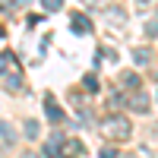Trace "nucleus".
<instances>
[{
    "label": "nucleus",
    "mask_w": 158,
    "mask_h": 158,
    "mask_svg": "<svg viewBox=\"0 0 158 158\" xmlns=\"http://www.w3.org/2000/svg\"><path fill=\"white\" fill-rule=\"evenodd\" d=\"M104 130L108 133H117V136H130V120L127 117H111V120H104Z\"/></svg>",
    "instance_id": "obj_1"
},
{
    "label": "nucleus",
    "mask_w": 158,
    "mask_h": 158,
    "mask_svg": "<svg viewBox=\"0 0 158 158\" xmlns=\"http://www.w3.org/2000/svg\"><path fill=\"white\" fill-rule=\"evenodd\" d=\"M92 29V25H89V19L82 16V13H76V16H73V32H79V35H85Z\"/></svg>",
    "instance_id": "obj_2"
},
{
    "label": "nucleus",
    "mask_w": 158,
    "mask_h": 158,
    "mask_svg": "<svg viewBox=\"0 0 158 158\" xmlns=\"http://www.w3.org/2000/svg\"><path fill=\"white\" fill-rule=\"evenodd\" d=\"M44 111H48V117H51V120H60V117H63V114H60V108H57V104L51 101V98H48V108H44Z\"/></svg>",
    "instance_id": "obj_3"
},
{
    "label": "nucleus",
    "mask_w": 158,
    "mask_h": 158,
    "mask_svg": "<svg viewBox=\"0 0 158 158\" xmlns=\"http://www.w3.org/2000/svg\"><path fill=\"white\" fill-rule=\"evenodd\" d=\"M146 108H149L146 95H133V111H146Z\"/></svg>",
    "instance_id": "obj_4"
},
{
    "label": "nucleus",
    "mask_w": 158,
    "mask_h": 158,
    "mask_svg": "<svg viewBox=\"0 0 158 158\" xmlns=\"http://www.w3.org/2000/svg\"><path fill=\"white\" fill-rule=\"evenodd\" d=\"M82 85H85L89 92H98V79H95V76H85V79H82Z\"/></svg>",
    "instance_id": "obj_5"
},
{
    "label": "nucleus",
    "mask_w": 158,
    "mask_h": 158,
    "mask_svg": "<svg viewBox=\"0 0 158 158\" xmlns=\"http://www.w3.org/2000/svg\"><path fill=\"white\" fill-rule=\"evenodd\" d=\"M0 136H3L6 142H10V139H16V133L10 130V123H0Z\"/></svg>",
    "instance_id": "obj_6"
},
{
    "label": "nucleus",
    "mask_w": 158,
    "mask_h": 158,
    "mask_svg": "<svg viewBox=\"0 0 158 158\" xmlns=\"http://www.w3.org/2000/svg\"><path fill=\"white\" fill-rule=\"evenodd\" d=\"M6 85H10V89H19L22 82H19V76H16V73H10V76H6Z\"/></svg>",
    "instance_id": "obj_7"
},
{
    "label": "nucleus",
    "mask_w": 158,
    "mask_h": 158,
    "mask_svg": "<svg viewBox=\"0 0 158 158\" xmlns=\"http://www.w3.org/2000/svg\"><path fill=\"white\" fill-rule=\"evenodd\" d=\"M10 63H13V54H0V73H3Z\"/></svg>",
    "instance_id": "obj_8"
},
{
    "label": "nucleus",
    "mask_w": 158,
    "mask_h": 158,
    "mask_svg": "<svg viewBox=\"0 0 158 158\" xmlns=\"http://www.w3.org/2000/svg\"><path fill=\"white\" fill-rule=\"evenodd\" d=\"M25 136H38V123H35V120L25 123Z\"/></svg>",
    "instance_id": "obj_9"
},
{
    "label": "nucleus",
    "mask_w": 158,
    "mask_h": 158,
    "mask_svg": "<svg viewBox=\"0 0 158 158\" xmlns=\"http://www.w3.org/2000/svg\"><path fill=\"white\" fill-rule=\"evenodd\" d=\"M101 158H117V149H101Z\"/></svg>",
    "instance_id": "obj_10"
}]
</instances>
